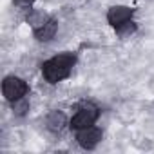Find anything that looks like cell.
Segmentation results:
<instances>
[{"label": "cell", "instance_id": "2", "mask_svg": "<svg viewBox=\"0 0 154 154\" xmlns=\"http://www.w3.org/2000/svg\"><path fill=\"white\" fill-rule=\"evenodd\" d=\"M100 116V109L94 105V103H85L84 107L78 109V112H76L71 122H69V127L74 129V131H80V129H85V127H91L94 125V122L98 120Z\"/></svg>", "mask_w": 154, "mask_h": 154}, {"label": "cell", "instance_id": "10", "mask_svg": "<svg viewBox=\"0 0 154 154\" xmlns=\"http://www.w3.org/2000/svg\"><path fill=\"white\" fill-rule=\"evenodd\" d=\"M11 105H13V112H15L17 116H24V114L29 111V100H27L26 96L20 98V100L11 102Z\"/></svg>", "mask_w": 154, "mask_h": 154}, {"label": "cell", "instance_id": "6", "mask_svg": "<svg viewBox=\"0 0 154 154\" xmlns=\"http://www.w3.org/2000/svg\"><path fill=\"white\" fill-rule=\"evenodd\" d=\"M56 31H58V22H56L54 18H49L42 27L35 29V31H33V35H35V38H36L38 42H49V40H53V38H54Z\"/></svg>", "mask_w": 154, "mask_h": 154}, {"label": "cell", "instance_id": "3", "mask_svg": "<svg viewBox=\"0 0 154 154\" xmlns=\"http://www.w3.org/2000/svg\"><path fill=\"white\" fill-rule=\"evenodd\" d=\"M2 93L8 102H15V100L27 96L29 85L26 84V80L18 78V76H6L2 82Z\"/></svg>", "mask_w": 154, "mask_h": 154}, {"label": "cell", "instance_id": "9", "mask_svg": "<svg viewBox=\"0 0 154 154\" xmlns=\"http://www.w3.org/2000/svg\"><path fill=\"white\" fill-rule=\"evenodd\" d=\"M114 31H116V35H118L122 40H125V38H131V36L136 33V24H134L132 20H129V22H125V24L114 27Z\"/></svg>", "mask_w": 154, "mask_h": 154}, {"label": "cell", "instance_id": "7", "mask_svg": "<svg viewBox=\"0 0 154 154\" xmlns=\"http://www.w3.org/2000/svg\"><path fill=\"white\" fill-rule=\"evenodd\" d=\"M65 125H67V118H65V114L62 111H51L47 114V118H45V127L54 134L62 132L65 129Z\"/></svg>", "mask_w": 154, "mask_h": 154}, {"label": "cell", "instance_id": "11", "mask_svg": "<svg viewBox=\"0 0 154 154\" xmlns=\"http://www.w3.org/2000/svg\"><path fill=\"white\" fill-rule=\"evenodd\" d=\"M13 2H15L18 8H31L36 0H13Z\"/></svg>", "mask_w": 154, "mask_h": 154}, {"label": "cell", "instance_id": "4", "mask_svg": "<svg viewBox=\"0 0 154 154\" xmlns=\"http://www.w3.org/2000/svg\"><path fill=\"white\" fill-rule=\"evenodd\" d=\"M102 138H103L102 129H98V127H94V125L85 127V129H80L78 134H76V141H78V145H80L82 149H87V150L94 149V147L102 141Z\"/></svg>", "mask_w": 154, "mask_h": 154}, {"label": "cell", "instance_id": "5", "mask_svg": "<svg viewBox=\"0 0 154 154\" xmlns=\"http://www.w3.org/2000/svg\"><path fill=\"white\" fill-rule=\"evenodd\" d=\"M132 15H134V9L129 6H112L107 11V22L112 27H118V26L132 20Z\"/></svg>", "mask_w": 154, "mask_h": 154}, {"label": "cell", "instance_id": "8", "mask_svg": "<svg viewBox=\"0 0 154 154\" xmlns=\"http://www.w3.org/2000/svg\"><path fill=\"white\" fill-rule=\"evenodd\" d=\"M51 17H47L44 11H38V9H33V11H29V15H27V24L33 27V31L35 29H38V27H42L47 20H49Z\"/></svg>", "mask_w": 154, "mask_h": 154}, {"label": "cell", "instance_id": "1", "mask_svg": "<svg viewBox=\"0 0 154 154\" xmlns=\"http://www.w3.org/2000/svg\"><path fill=\"white\" fill-rule=\"evenodd\" d=\"M76 63V54L72 53H60L42 63V76L45 78L47 84H58L65 78H69V74Z\"/></svg>", "mask_w": 154, "mask_h": 154}]
</instances>
